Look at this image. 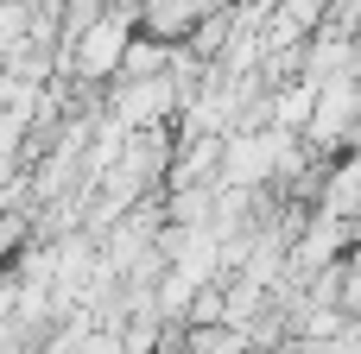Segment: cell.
<instances>
[{"mask_svg":"<svg viewBox=\"0 0 361 354\" xmlns=\"http://www.w3.org/2000/svg\"><path fill=\"white\" fill-rule=\"evenodd\" d=\"M114 6H121V0H57V25H63V44H70V38H82V32H89L102 13H114Z\"/></svg>","mask_w":361,"mask_h":354,"instance_id":"obj_1","label":"cell"},{"mask_svg":"<svg viewBox=\"0 0 361 354\" xmlns=\"http://www.w3.org/2000/svg\"><path fill=\"white\" fill-rule=\"evenodd\" d=\"M19 6H32V0H19Z\"/></svg>","mask_w":361,"mask_h":354,"instance_id":"obj_2","label":"cell"}]
</instances>
